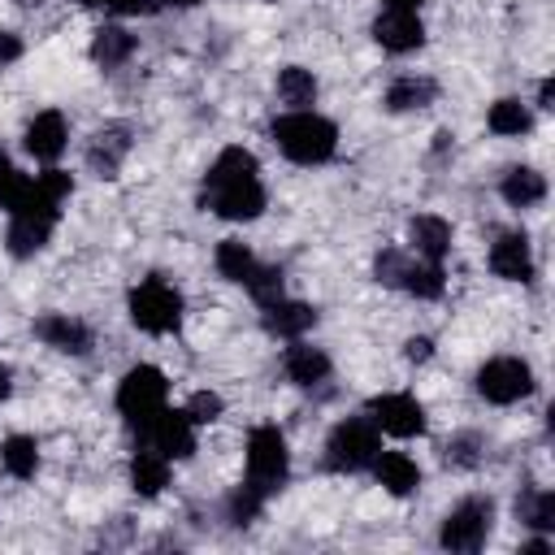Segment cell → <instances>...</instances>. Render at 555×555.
Masks as SVG:
<instances>
[{
  "instance_id": "6da1fadb",
  "label": "cell",
  "mask_w": 555,
  "mask_h": 555,
  "mask_svg": "<svg viewBox=\"0 0 555 555\" xmlns=\"http://www.w3.org/2000/svg\"><path fill=\"white\" fill-rule=\"evenodd\" d=\"M204 208L225 221H256L264 212L260 165L247 147H225L204 173Z\"/></svg>"
},
{
  "instance_id": "7a4b0ae2",
  "label": "cell",
  "mask_w": 555,
  "mask_h": 555,
  "mask_svg": "<svg viewBox=\"0 0 555 555\" xmlns=\"http://www.w3.org/2000/svg\"><path fill=\"white\" fill-rule=\"evenodd\" d=\"M69 191H74V182L61 169H43L39 178H30V195L9 212V251L13 256H35L48 243Z\"/></svg>"
},
{
  "instance_id": "3957f363",
  "label": "cell",
  "mask_w": 555,
  "mask_h": 555,
  "mask_svg": "<svg viewBox=\"0 0 555 555\" xmlns=\"http://www.w3.org/2000/svg\"><path fill=\"white\" fill-rule=\"evenodd\" d=\"M269 134H273V143L282 147V156H291L295 165H321V160H330L334 147H338L334 121L321 117V113H308V108H295V113L273 117Z\"/></svg>"
},
{
  "instance_id": "277c9868",
  "label": "cell",
  "mask_w": 555,
  "mask_h": 555,
  "mask_svg": "<svg viewBox=\"0 0 555 555\" xmlns=\"http://www.w3.org/2000/svg\"><path fill=\"white\" fill-rule=\"evenodd\" d=\"M382 451V438H377V425L369 416H347L330 429V442H325V464L338 468V473H356V468H369Z\"/></svg>"
},
{
  "instance_id": "5b68a950",
  "label": "cell",
  "mask_w": 555,
  "mask_h": 555,
  "mask_svg": "<svg viewBox=\"0 0 555 555\" xmlns=\"http://www.w3.org/2000/svg\"><path fill=\"white\" fill-rule=\"evenodd\" d=\"M130 321L147 334H169L182 321V295L165 278H147L130 291Z\"/></svg>"
},
{
  "instance_id": "8992f818",
  "label": "cell",
  "mask_w": 555,
  "mask_h": 555,
  "mask_svg": "<svg viewBox=\"0 0 555 555\" xmlns=\"http://www.w3.org/2000/svg\"><path fill=\"white\" fill-rule=\"evenodd\" d=\"M165 395H169L165 373L152 369V364H134V369L121 377V386H117V412H121L134 429H143V425L165 408Z\"/></svg>"
},
{
  "instance_id": "52a82bcc",
  "label": "cell",
  "mask_w": 555,
  "mask_h": 555,
  "mask_svg": "<svg viewBox=\"0 0 555 555\" xmlns=\"http://www.w3.org/2000/svg\"><path fill=\"white\" fill-rule=\"evenodd\" d=\"M286 468H291V451H286L282 429L278 425H256L247 434V481L269 494L286 481Z\"/></svg>"
},
{
  "instance_id": "ba28073f",
  "label": "cell",
  "mask_w": 555,
  "mask_h": 555,
  "mask_svg": "<svg viewBox=\"0 0 555 555\" xmlns=\"http://www.w3.org/2000/svg\"><path fill=\"white\" fill-rule=\"evenodd\" d=\"M533 390V369L516 356H494L477 369V395L486 403H516Z\"/></svg>"
},
{
  "instance_id": "9c48e42d",
  "label": "cell",
  "mask_w": 555,
  "mask_h": 555,
  "mask_svg": "<svg viewBox=\"0 0 555 555\" xmlns=\"http://www.w3.org/2000/svg\"><path fill=\"white\" fill-rule=\"evenodd\" d=\"M490 520H494V503L490 499H464L447 512L442 529H438V542L447 551H477L490 533Z\"/></svg>"
},
{
  "instance_id": "30bf717a",
  "label": "cell",
  "mask_w": 555,
  "mask_h": 555,
  "mask_svg": "<svg viewBox=\"0 0 555 555\" xmlns=\"http://www.w3.org/2000/svg\"><path fill=\"white\" fill-rule=\"evenodd\" d=\"M369 421H373L377 429L395 434V438H416V434H425V408H421L412 395H403V390L369 399Z\"/></svg>"
},
{
  "instance_id": "8fae6325",
  "label": "cell",
  "mask_w": 555,
  "mask_h": 555,
  "mask_svg": "<svg viewBox=\"0 0 555 555\" xmlns=\"http://www.w3.org/2000/svg\"><path fill=\"white\" fill-rule=\"evenodd\" d=\"M143 434L152 438V447H156L165 460H186V455L195 451V421H191L186 412L160 408V412L143 425Z\"/></svg>"
},
{
  "instance_id": "7c38bea8",
  "label": "cell",
  "mask_w": 555,
  "mask_h": 555,
  "mask_svg": "<svg viewBox=\"0 0 555 555\" xmlns=\"http://www.w3.org/2000/svg\"><path fill=\"white\" fill-rule=\"evenodd\" d=\"M373 39L386 48V52H412L425 43V26L416 17V9H386L377 13L373 22Z\"/></svg>"
},
{
  "instance_id": "4fadbf2b",
  "label": "cell",
  "mask_w": 555,
  "mask_h": 555,
  "mask_svg": "<svg viewBox=\"0 0 555 555\" xmlns=\"http://www.w3.org/2000/svg\"><path fill=\"white\" fill-rule=\"evenodd\" d=\"M490 269L507 282H529L533 278V251H529V238L520 230H507L494 238L490 247Z\"/></svg>"
},
{
  "instance_id": "5bb4252c",
  "label": "cell",
  "mask_w": 555,
  "mask_h": 555,
  "mask_svg": "<svg viewBox=\"0 0 555 555\" xmlns=\"http://www.w3.org/2000/svg\"><path fill=\"white\" fill-rule=\"evenodd\" d=\"M65 143H69V130H65V117H61L56 108L30 117V126H26V152H30L35 160H48V165H52V160L65 152Z\"/></svg>"
},
{
  "instance_id": "9a60e30c",
  "label": "cell",
  "mask_w": 555,
  "mask_h": 555,
  "mask_svg": "<svg viewBox=\"0 0 555 555\" xmlns=\"http://www.w3.org/2000/svg\"><path fill=\"white\" fill-rule=\"evenodd\" d=\"M35 334H39L48 347L69 351V356H82V351L91 347V330H87L82 321L65 317V312H48V317H39V321H35Z\"/></svg>"
},
{
  "instance_id": "2e32d148",
  "label": "cell",
  "mask_w": 555,
  "mask_h": 555,
  "mask_svg": "<svg viewBox=\"0 0 555 555\" xmlns=\"http://www.w3.org/2000/svg\"><path fill=\"white\" fill-rule=\"evenodd\" d=\"M373 477H377V486H382L386 494H395V499H403V494H412V490L421 486V468H416V460H408L403 451H377Z\"/></svg>"
},
{
  "instance_id": "e0dca14e",
  "label": "cell",
  "mask_w": 555,
  "mask_h": 555,
  "mask_svg": "<svg viewBox=\"0 0 555 555\" xmlns=\"http://www.w3.org/2000/svg\"><path fill=\"white\" fill-rule=\"evenodd\" d=\"M317 325V308L312 304H295V299H273L264 304V330L278 334V338H299L304 330Z\"/></svg>"
},
{
  "instance_id": "ac0fdd59",
  "label": "cell",
  "mask_w": 555,
  "mask_h": 555,
  "mask_svg": "<svg viewBox=\"0 0 555 555\" xmlns=\"http://www.w3.org/2000/svg\"><path fill=\"white\" fill-rule=\"evenodd\" d=\"M282 369H286V377H291L295 386H317V382H325V373H330V356H325L321 347L295 343V347H286Z\"/></svg>"
},
{
  "instance_id": "d6986e66",
  "label": "cell",
  "mask_w": 555,
  "mask_h": 555,
  "mask_svg": "<svg viewBox=\"0 0 555 555\" xmlns=\"http://www.w3.org/2000/svg\"><path fill=\"white\" fill-rule=\"evenodd\" d=\"M408 238H412V247L425 256V260H434V264H442V256L451 251V225L442 221V217H412V225H408Z\"/></svg>"
},
{
  "instance_id": "ffe728a7",
  "label": "cell",
  "mask_w": 555,
  "mask_h": 555,
  "mask_svg": "<svg viewBox=\"0 0 555 555\" xmlns=\"http://www.w3.org/2000/svg\"><path fill=\"white\" fill-rule=\"evenodd\" d=\"M165 481H169V460H165L156 447L134 451V460H130V486H134L143 499H156V494L165 490Z\"/></svg>"
},
{
  "instance_id": "44dd1931",
  "label": "cell",
  "mask_w": 555,
  "mask_h": 555,
  "mask_svg": "<svg viewBox=\"0 0 555 555\" xmlns=\"http://www.w3.org/2000/svg\"><path fill=\"white\" fill-rule=\"evenodd\" d=\"M434 95H438V87H434L429 78H416V74H403V78H395V82L386 87V108H390V113H408V108H425V104H434Z\"/></svg>"
},
{
  "instance_id": "7402d4cb",
  "label": "cell",
  "mask_w": 555,
  "mask_h": 555,
  "mask_svg": "<svg viewBox=\"0 0 555 555\" xmlns=\"http://www.w3.org/2000/svg\"><path fill=\"white\" fill-rule=\"evenodd\" d=\"M542 195H546V178H542L538 169H529V165L507 169V178H503V199H507L512 208H533V204H542Z\"/></svg>"
},
{
  "instance_id": "603a6c76",
  "label": "cell",
  "mask_w": 555,
  "mask_h": 555,
  "mask_svg": "<svg viewBox=\"0 0 555 555\" xmlns=\"http://www.w3.org/2000/svg\"><path fill=\"white\" fill-rule=\"evenodd\" d=\"M0 464H4L9 477L30 481L35 468H39V447H35V438H30V434H9V438L0 442Z\"/></svg>"
},
{
  "instance_id": "cb8c5ba5",
  "label": "cell",
  "mask_w": 555,
  "mask_h": 555,
  "mask_svg": "<svg viewBox=\"0 0 555 555\" xmlns=\"http://www.w3.org/2000/svg\"><path fill=\"white\" fill-rule=\"evenodd\" d=\"M256 256H251V247L247 243H238V238H225L221 247H217V273L225 278V282H238V286H247V278L256 273Z\"/></svg>"
},
{
  "instance_id": "d4e9b609",
  "label": "cell",
  "mask_w": 555,
  "mask_h": 555,
  "mask_svg": "<svg viewBox=\"0 0 555 555\" xmlns=\"http://www.w3.org/2000/svg\"><path fill=\"white\" fill-rule=\"evenodd\" d=\"M130 52H134V35L121 30V26H100L95 39H91V61L95 65H121Z\"/></svg>"
},
{
  "instance_id": "484cf974",
  "label": "cell",
  "mask_w": 555,
  "mask_h": 555,
  "mask_svg": "<svg viewBox=\"0 0 555 555\" xmlns=\"http://www.w3.org/2000/svg\"><path fill=\"white\" fill-rule=\"evenodd\" d=\"M126 147H130L126 130H100V134H95V143H91V165L100 169V178H113V173H117Z\"/></svg>"
},
{
  "instance_id": "4316f807",
  "label": "cell",
  "mask_w": 555,
  "mask_h": 555,
  "mask_svg": "<svg viewBox=\"0 0 555 555\" xmlns=\"http://www.w3.org/2000/svg\"><path fill=\"white\" fill-rule=\"evenodd\" d=\"M278 95H282V104L304 108V104L317 100V78H312L304 65H286V69L278 74Z\"/></svg>"
},
{
  "instance_id": "83f0119b",
  "label": "cell",
  "mask_w": 555,
  "mask_h": 555,
  "mask_svg": "<svg viewBox=\"0 0 555 555\" xmlns=\"http://www.w3.org/2000/svg\"><path fill=\"white\" fill-rule=\"evenodd\" d=\"M486 126L494 130V134H525L529 126H533V117H529V108L520 104V100H494L490 104V117H486Z\"/></svg>"
},
{
  "instance_id": "f1b7e54d",
  "label": "cell",
  "mask_w": 555,
  "mask_h": 555,
  "mask_svg": "<svg viewBox=\"0 0 555 555\" xmlns=\"http://www.w3.org/2000/svg\"><path fill=\"white\" fill-rule=\"evenodd\" d=\"M403 291H412L416 299H438L442 295V264H434V260H425V264H412L408 260V269H403V282H399Z\"/></svg>"
},
{
  "instance_id": "f546056e",
  "label": "cell",
  "mask_w": 555,
  "mask_h": 555,
  "mask_svg": "<svg viewBox=\"0 0 555 555\" xmlns=\"http://www.w3.org/2000/svg\"><path fill=\"white\" fill-rule=\"evenodd\" d=\"M516 516L533 529H555V494L551 490H529L525 499H516Z\"/></svg>"
},
{
  "instance_id": "4dcf8cb0",
  "label": "cell",
  "mask_w": 555,
  "mask_h": 555,
  "mask_svg": "<svg viewBox=\"0 0 555 555\" xmlns=\"http://www.w3.org/2000/svg\"><path fill=\"white\" fill-rule=\"evenodd\" d=\"M26 195H30V178H26V173H22V169L0 152V204L13 212Z\"/></svg>"
},
{
  "instance_id": "1f68e13d",
  "label": "cell",
  "mask_w": 555,
  "mask_h": 555,
  "mask_svg": "<svg viewBox=\"0 0 555 555\" xmlns=\"http://www.w3.org/2000/svg\"><path fill=\"white\" fill-rule=\"evenodd\" d=\"M247 295L264 308V304H273L278 295H282V273L273 269V264H256V273L247 278Z\"/></svg>"
},
{
  "instance_id": "d6a6232c",
  "label": "cell",
  "mask_w": 555,
  "mask_h": 555,
  "mask_svg": "<svg viewBox=\"0 0 555 555\" xmlns=\"http://www.w3.org/2000/svg\"><path fill=\"white\" fill-rule=\"evenodd\" d=\"M260 503H264V490H256V486L247 481V486H238V490L230 494L225 512H230V520H234V525H247V520H256Z\"/></svg>"
},
{
  "instance_id": "836d02e7",
  "label": "cell",
  "mask_w": 555,
  "mask_h": 555,
  "mask_svg": "<svg viewBox=\"0 0 555 555\" xmlns=\"http://www.w3.org/2000/svg\"><path fill=\"white\" fill-rule=\"evenodd\" d=\"M477 447H481V438H477V434H460V438H451V442H447V451H442V455H447V464H455V468H473V464L481 460V451H477Z\"/></svg>"
},
{
  "instance_id": "e575fe53",
  "label": "cell",
  "mask_w": 555,
  "mask_h": 555,
  "mask_svg": "<svg viewBox=\"0 0 555 555\" xmlns=\"http://www.w3.org/2000/svg\"><path fill=\"white\" fill-rule=\"evenodd\" d=\"M182 412H186L195 425H208V421H217V416H221V395H212V390H195V395H191V403H186Z\"/></svg>"
},
{
  "instance_id": "d590c367",
  "label": "cell",
  "mask_w": 555,
  "mask_h": 555,
  "mask_svg": "<svg viewBox=\"0 0 555 555\" xmlns=\"http://www.w3.org/2000/svg\"><path fill=\"white\" fill-rule=\"evenodd\" d=\"M403 269H408V256L403 251H382L377 256V264H373V273H377V282H386V286H399L403 282Z\"/></svg>"
},
{
  "instance_id": "8d00e7d4",
  "label": "cell",
  "mask_w": 555,
  "mask_h": 555,
  "mask_svg": "<svg viewBox=\"0 0 555 555\" xmlns=\"http://www.w3.org/2000/svg\"><path fill=\"white\" fill-rule=\"evenodd\" d=\"M113 13H126V17H139V13H156V0H108Z\"/></svg>"
},
{
  "instance_id": "74e56055",
  "label": "cell",
  "mask_w": 555,
  "mask_h": 555,
  "mask_svg": "<svg viewBox=\"0 0 555 555\" xmlns=\"http://www.w3.org/2000/svg\"><path fill=\"white\" fill-rule=\"evenodd\" d=\"M22 56V39L13 30H0V65H13Z\"/></svg>"
},
{
  "instance_id": "f35d334b",
  "label": "cell",
  "mask_w": 555,
  "mask_h": 555,
  "mask_svg": "<svg viewBox=\"0 0 555 555\" xmlns=\"http://www.w3.org/2000/svg\"><path fill=\"white\" fill-rule=\"evenodd\" d=\"M403 356H408V360H429V356H434V343H429V338H408V343H403Z\"/></svg>"
},
{
  "instance_id": "ab89813d",
  "label": "cell",
  "mask_w": 555,
  "mask_h": 555,
  "mask_svg": "<svg viewBox=\"0 0 555 555\" xmlns=\"http://www.w3.org/2000/svg\"><path fill=\"white\" fill-rule=\"evenodd\" d=\"M9 390H13V373H9V364H0V403L9 399Z\"/></svg>"
},
{
  "instance_id": "60d3db41",
  "label": "cell",
  "mask_w": 555,
  "mask_h": 555,
  "mask_svg": "<svg viewBox=\"0 0 555 555\" xmlns=\"http://www.w3.org/2000/svg\"><path fill=\"white\" fill-rule=\"evenodd\" d=\"M538 100H542V108H555V104H551V78L538 87Z\"/></svg>"
},
{
  "instance_id": "b9f144b4",
  "label": "cell",
  "mask_w": 555,
  "mask_h": 555,
  "mask_svg": "<svg viewBox=\"0 0 555 555\" xmlns=\"http://www.w3.org/2000/svg\"><path fill=\"white\" fill-rule=\"evenodd\" d=\"M421 0H386V9H416Z\"/></svg>"
},
{
  "instance_id": "7bdbcfd3",
  "label": "cell",
  "mask_w": 555,
  "mask_h": 555,
  "mask_svg": "<svg viewBox=\"0 0 555 555\" xmlns=\"http://www.w3.org/2000/svg\"><path fill=\"white\" fill-rule=\"evenodd\" d=\"M82 9H108V0H78Z\"/></svg>"
},
{
  "instance_id": "ee69618b",
  "label": "cell",
  "mask_w": 555,
  "mask_h": 555,
  "mask_svg": "<svg viewBox=\"0 0 555 555\" xmlns=\"http://www.w3.org/2000/svg\"><path fill=\"white\" fill-rule=\"evenodd\" d=\"M169 4H178V9H195L199 0H169Z\"/></svg>"
}]
</instances>
